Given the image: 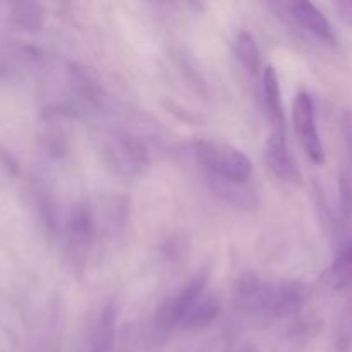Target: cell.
<instances>
[{"mask_svg": "<svg viewBox=\"0 0 352 352\" xmlns=\"http://www.w3.org/2000/svg\"><path fill=\"white\" fill-rule=\"evenodd\" d=\"M308 298V285L301 282H260L250 298L237 302L244 311L256 318L282 320L298 315Z\"/></svg>", "mask_w": 352, "mask_h": 352, "instance_id": "obj_1", "label": "cell"}, {"mask_svg": "<svg viewBox=\"0 0 352 352\" xmlns=\"http://www.w3.org/2000/svg\"><path fill=\"white\" fill-rule=\"evenodd\" d=\"M192 150L199 167L206 172L210 181L244 186L253 175V162L232 144L198 140L192 144Z\"/></svg>", "mask_w": 352, "mask_h": 352, "instance_id": "obj_2", "label": "cell"}, {"mask_svg": "<svg viewBox=\"0 0 352 352\" xmlns=\"http://www.w3.org/2000/svg\"><path fill=\"white\" fill-rule=\"evenodd\" d=\"M102 151L107 167L122 177L141 175L150 165V151L146 143L141 138L124 131L109 134Z\"/></svg>", "mask_w": 352, "mask_h": 352, "instance_id": "obj_3", "label": "cell"}, {"mask_svg": "<svg viewBox=\"0 0 352 352\" xmlns=\"http://www.w3.org/2000/svg\"><path fill=\"white\" fill-rule=\"evenodd\" d=\"M96 234L95 208L89 201H78L65 220V250L71 263L81 274L88 261Z\"/></svg>", "mask_w": 352, "mask_h": 352, "instance_id": "obj_4", "label": "cell"}, {"mask_svg": "<svg viewBox=\"0 0 352 352\" xmlns=\"http://www.w3.org/2000/svg\"><path fill=\"white\" fill-rule=\"evenodd\" d=\"M206 275L198 274L191 280L186 282L175 294L168 296L158 305L155 311L153 327L158 333H168L170 330L177 329L181 325V320L184 318L186 311L191 308L192 302L205 292Z\"/></svg>", "mask_w": 352, "mask_h": 352, "instance_id": "obj_5", "label": "cell"}, {"mask_svg": "<svg viewBox=\"0 0 352 352\" xmlns=\"http://www.w3.org/2000/svg\"><path fill=\"white\" fill-rule=\"evenodd\" d=\"M292 122L302 150L306 151L309 160L316 165L325 164V150L316 127L315 103L308 91H299L296 95L292 103Z\"/></svg>", "mask_w": 352, "mask_h": 352, "instance_id": "obj_6", "label": "cell"}, {"mask_svg": "<svg viewBox=\"0 0 352 352\" xmlns=\"http://www.w3.org/2000/svg\"><path fill=\"white\" fill-rule=\"evenodd\" d=\"M263 158L272 174L277 175L278 179L291 182V184H301V170H299V165L296 162L294 155L289 150L285 133L274 131L270 134L267 144H265Z\"/></svg>", "mask_w": 352, "mask_h": 352, "instance_id": "obj_7", "label": "cell"}, {"mask_svg": "<svg viewBox=\"0 0 352 352\" xmlns=\"http://www.w3.org/2000/svg\"><path fill=\"white\" fill-rule=\"evenodd\" d=\"M117 318H119V308L116 302L110 301L109 305L103 306L102 313L96 318L85 352H116Z\"/></svg>", "mask_w": 352, "mask_h": 352, "instance_id": "obj_8", "label": "cell"}, {"mask_svg": "<svg viewBox=\"0 0 352 352\" xmlns=\"http://www.w3.org/2000/svg\"><path fill=\"white\" fill-rule=\"evenodd\" d=\"M289 12L294 17L296 23L299 26L305 28L306 31H309L311 34H315L320 40L327 41V43H333L336 41V33H333V28L330 24V21L327 19L325 14L311 2H291L287 3Z\"/></svg>", "mask_w": 352, "mask_h": 352, "instance_id": "obj_9", "label": "cell"}, {"mask_svg": "<svg viewBox=\"0 0 352 352\" xmlns=\"http://www.w3.org/2000/svg\"><path fill=\"white\" fill-rule=\"evenodd\" d=\"M263 103L274 131L285 133V110L282 102L280 81L274 65H267L263 69Z\"/></svg>", "mask_w": 352, "mask_h": 352, "instance_id": "obj_10", "label": "cell"}, {"mask_svg": "<svg viewBox=\"0 0 352 352\" xmlns=\"http://www.w3.org/2000/svg\"><path fill=\"white\" fill-rule=\"evenodd\" d=\"M220 315V301L213 294L203 292L198 299L186 311L181 320V329L186 330H203L212 325Z\"/></svg>", "mask_w": 352, "mask_h": 352, "instance_id": "obj_11", "label": "cell"}, {"mask_svg": "<svg viewBox=\"0 0 352 352\" xmlns=\"http://www.w3.org/2000/svg\"><path fill=\"white\" fill-rule=\"evenodd\" d=\"M323 280L332 291H344L352 284V241L339 248Z\"/></svg>", "mask_w": 352, "mask_h": 352, "instance_id": "obj_12", "label": "cell"}, {"mask_svg": "<svg viewBox=\"0 0 352 352\" xmlns=\"http://www.w3.org/2000/svg\"><path fill=\"white\" fill-rule=\"evenodd\" d=\"M69 74V85H71L72 91L79 96L85 103L91 107H100L103 100V91L95 79L88 74L82 67L79 65L71 64L67 69Z\"/></svg>", "mask_w": 352, "mask_h": 352, "instance_id": "obj_13", "label": "cell"}, {"mask_svg": "<svg viewBox=\"0 0 352 352\" xmlns=\"http://www.w3.org/2000/svg\"><path fill=\"white\" fill-rule=\"evenodd\" d=\"M234 54L244 71L251 76H256L261 67V52L256 40L250 31H241L234 40Z\"/></svg>", "mask_w": 352, "mask_h": 352, "instance_id": "obj_14", "label": "cell"}, {"mask_svg": "<svg viewBox=\"0 0 352 352\" xmlns=\"http://www.w3.org/2000/svg\"><path fill=\"white\" fill-rule=\"evenodd\" d=\"M14 23L23 31H40L47 23V10L41 3L21 2L14 7Z\"/></svg>", "mask_w": 352, "mask_h": 352, "instance_id": "obj_15", "label": "cell"}, {"mask_svg": "<svg viewBox=\"0 0 352 352\" xmlns=\"http://www.w3.org/2000/svg\"><path fill=\"white\" fill-rule=\"evenodd\" d=\"M41 140H43L45 151L50 157H64L67 153V136H65L64 129L58 126L55 110L48 113V122L45 126V133L41 134Z\"/></svg>", "mask_w": 352, "mask_h": 352, "instance_id": "obj_16", "label": "cell"}, {"mask_svg": "<svg viewBox=\"0 0 352 352\" xmlns=\"http://www.w3.org/2000/svg\"><path fill=\"white\" fill-rule=\"evenodd\" d=\"M352 344V306L347 311L346 318H344L342 327H340V332H339V349L342 352L349 351Z\"/></svg>", "mask_w": 352, "mask_h": 352, "instance_id": "obj_17", "label": "cell"}, {"mask_svg": "<svg viewBox=\"0 0 352 352\" xmlns=\"http://www.w3.org/2000/svg\"><path fill=\"white\" fill-rule=\"evenodd\" d=\"M340 203H342L344 217H349L352 210V188L346 177H342V181H340Z\"/></svg>", "mask_w": 352, "mask_h": 352, "instance_id": "obj_18", "label": "cell"}, {"mask_svg": "<svg viewBox=\"0 0 352 352\" xmlns=\"http://www.w3.org/2000/svg\"><path fill=\"white\" fill-rule=\"evenodd\" d=\"M337 9H339L340 16L352 24V2H339L337 3Z\"/></svg>", "mask_w": 352, "mask_h": 352, "instance_id": "obj_19", "label": "cell"}, {"mask_svg": "<svg viewBox=\"0 0 352 352\" xmlns=\"http://www.w3.org/2000/svg\"><path fill=\"white\" fill-rule=\"evenodd\" d=\"M237 352H256V351L251 349V347H243V349H239Z\"/></svg>", "mask_w": 352, "mask_h": 352, "instance_id": "obj_20", "label": "cell"}]
</instances>
